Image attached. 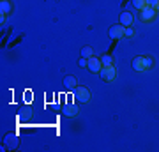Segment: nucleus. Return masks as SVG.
Returning <instances> with one entry per match:
<instances>
[{
	"mask_svg": "<svg viewBox=\"0 0 159 152\" xmlns=\"http://www.w3.org/2000/svg\"><path fill=\"white\" fill-rule=\"evenodd\" d=\"M99 76H101L102 81H111L117 76V67H113V66H102V69L99 71Z\"/></svg>",
	"mask_w": 159,
	"mask_h": 152,
	"instance_id": "1",
	"label": "nucleus"
},
{
	"mask_svg": "<svg viewBox=\"0 0 159 152\" xmlns=\"http://www.w3.org/2000/svg\"><path fill=\"white\" fill-rule=\"evenodd\" d=\"M74 97H76L80 103H89L92 96H90V90L87 89V87H76V89H74Z\"/></svg>",
	"mask_w": 159,
	"mask_h": 152,
	"instance_id": "2",
	"label": "nucleus"
},
{
	"mask_svg": "<svg viewBox=\"0 0 159 152\" xmlns=\"http://www.w3.org/2000/svg\"><path fill=\"white\" fill-rule=\"evenodd\" d=\"M156 14H157V11H156V7H150V6H145L140 11V20L142 21H152L154 18H156Z\"/></svg>",
	"mask_w": 159,
	"mask_h": 152,
	"instance_id": "3",
	"label": "nucleus"
},
{
	"mask_svg": "<svg viewBox=\"0 0 159 152\" xmlns=\"http://www.w3.org/2000/svg\"><path fill=\"white\" fill-rule=\"evenodd\" d=\"M108 35H110V39H113V41H119L122 35H124V27L122 25H111V27L108 28Z\"/></svg>",
	"mask_w": 159,
	"mask_h": 152,
	"instance_id": "4",
	"label": "nucleus"
},
{
	"mask_svg": "<svg viewBox=\"0 0 159 152\" xmlns=\"http://www.w3.org/2000/svg\"><path fill=\"white\" fill-rule=\"evenodd\" d=\"M87 69L90 71V73H99L102 69V62L99 57H90L89 58V66H87Z\"/></svg>",
	"mask_w": 159,
	"mask_h": 152,
	"instance_id": "5",
	"label": "nucleus"
},
{
	"mask_svg": "<svg viewBox=\"0 0 159 152\" xmlns=\"http://www.w3.org/2000/svg\"><path fill=\"white\" fill-rule=\"evenodd\" d=\"M133 21H134V16L129 11H124L120 14V25L122 27H133Z\"/></svg>",
	"mask_w": 159,
	"mask_h": 152,
	"instance_id": "6",
	"label": "nucleus"
},
{
	"mask_svg": "<svg viewBox=\"0 0 159 152\" xmlns=\"http://www.w3.org/2000/svg\"><path fill=\"white\" fill-rule=\"evenodd\" d=\"M133 69L138 71V73H143V71H147L145 69V62H143V55H138L133 58Z\"/></svg>",
	"mask_w": 159,
	"mask_h": 152,
	"instance_id": "7",
	"label": "nucleus"
},
{
	"mask_svg": "<svg viewBox=\"0 0 159 152\" xmlns=\"http://www.w3.org/2000/svg\"><path fill=\"white\" fill-rule=\"evenodd\" d=\"M62 113L66 117H76V115H78V106H76V104H66V106L62 108Z\"/></svg>",
	"mask_w": 159,
	"mask_h": 152,
	"instance_id": "8",
	"label": "nucleus"
},
{
	"mask_svg": "<svg viewBox=\"0 0 159 152\" xmlns=\"http://www.w3.org/2000/svg\"><path fill=\"white\" fill-rule=\"evenodd\" d=\"M12 11V6L9 0H0V14H4V16H7V14H11Z\"/></svg>",
	"mask_w": 159,
	"mask_h": 152,
	"instance_id": "9",
	"label": "nucleus"
},
{
	"mask_svg": "<svg viewBox=\"0 0 159 152\" xmlns=\"http://www.w3.org/2000/svg\"><path fill=\"white\" fill-rule=\"evenodd\" d=\"M62 83H64V87H66L67 90H74V89H76V85H78V81H76L74 76H66Z\"/></svg>",
	"mask_w": 159,
	"mask_h": 152,
	"instance_id": "10",
	"label": "nucleus"
},
{
	"mask_svg": "<svg viewBox=\"0 0 159 152\" xmlns=\"http://www.w3.org/2000/svg\"><path fill=\"white\" fill-rule=\"evenodd\" d=\"M80 53H81L83 58H90V57H94V50H92V46H83Z\"/></svg>",
	"mask_w": 159,
	"mask_h": 152,
	"instance_id": "11",
	"label": "nucleus"
},
{
	"mask_svg": "<svg viewBox=\"0 0 159 152\" xmlns=\"http://www.w3.org/2000/svg\"><path fill=\"white\" fill-rule=\"evenodd\" d=\"M131 2H133V6L136 7L138 11H142L145 6H148V0H131Z\"/></svg>",
	"mask_w": 159,
	"mask_h": 152,
	"instance_id": "12",
	"label": "nucleus"
},
{
	"mask_svg": "<svg viewBox=\"0 0 159 152\" xmlns=\"http://www.w3.org/2000/svg\"><path fill=\"white\" fill-rule=\"evenodd\" d=\"M101 62H102V66H113V57L110 53H106V55H102Z\"/></svg>",
	"mask_w": 159,
	"mask_h": 152,
	"instance_id": "13",
	"label": "nucleus"
},
{
	"mask_svg": "<svg viewBox=\"0 0 159 152\" xmlns=\"http://www.w3.org/2000/svg\"><path fill=\"white\" fill-rule=\"evenodd\" d=\"M143 62H145V69H150L154 66V60H152V57H148V55H143Z\"/></svg>",
	"mask_w": 159,
	"mask_h": 152,
	"instance_id": "14",
	"label": "nucleus"
},
{
	"mask_svg": "<svg viewBox=\"0 0 159 152\" xmlns=\"http://www.w3.org/2000/svg\"><path fill=\"white\" fill-rule=\"evenodd\" d=\"M124 35H125V37H133V35H134L133 27H124Z\"/></svg>",
	"mask_w": 159,
	"mask_h": 152,
	"instance_id": "15",
	"label": "nucleus"
},
{
	"mask_svg": "<svg viewBox=\"0 0 159 152\" xmlns=\"http://www.w3.org/2000/svg\"><path fill=\"white\" fill-rule=\"evenodd\" d=\"M78 66L80 67H87V66H89V58H83V57H81L78 60Z\"/></svg>",
	"mask_w": 159,
	"mask_h": 152,
	"instance_id": "16",
	"label": "nucleus"
},
{
	"mask_svg": "<svg viewBox=\"0 0 159 152\" xmlns=\"http://www.w3.org/2000/svg\"><path fill=\"white\" fill-rule=\"evenodd\" d=\"M156 2H157V0H148V6H150V7H156Z\"/></svg>",
	"mask_w": 159,
	"mask_h": 152,
	"instance_id": "17",
	"label": "nucleus"
},
{
	"mask_svg": "<svg viewBox=\"0 0 159 152\" xmlns=\"http://www.w3.org/2000/svg\"><path fill=\"white\" fill-rule=\"evenodd\" d=\"M156 11H159V0L156 2Z\"/></svg>",
	"mask_w": 159,
	"mask_h": 152,
	"instance_id": "18",
	"label": "nucleus"
}]
</instances>
